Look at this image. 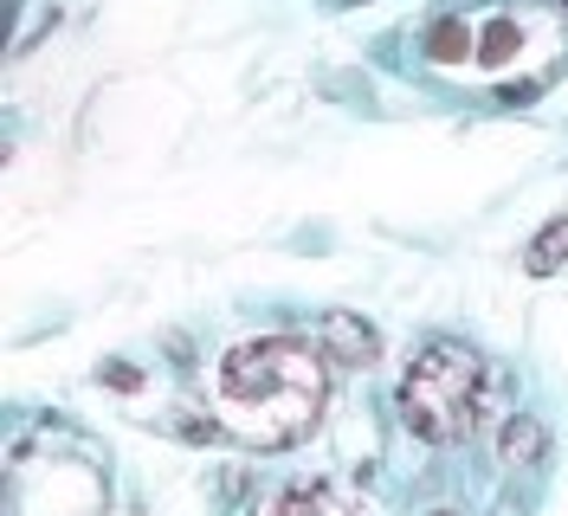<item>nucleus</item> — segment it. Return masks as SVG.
I'll return each mask as SVG.
<instances>
[{
    "instance_id": "nucleus-1",
    "label": "nucleus",
    "mask_w": 568,
    "mask_h": 516,
    "mask_svg": "<svg viewBox=\"0 0 568 516\" xmlns=\"http://www.w3.org/2000/svg\"><path fill=\"white\" fill-rule=\"evenodd\" d=\"M329 355H317L297 336H265V343L233 348L213 368V413L220 426L252 452L297 446L317 426L323 401H329Z\"/></svg>"
},
{
    "instance_id": "nucleus-2",
    "label": "nucleus",
    "mask_w": 568,
    "mask_h": 516,
    "mask_svg": "<svg viewBox=\"0 0 568 516\" xmlns=\"http://www.w3.org/2000/svg\"><path fill=\"white\" fill-rule=\"evenodd\" d=\"M485 413V362L459 343H426L414 348L407 375H400V419L407 433H420L433 446H453L478 426Z\"/></svg>"
},
{
    "instance_id": "nucleus-3",
    "label": "nucleus",
    "mask_w": 568,
    "mask_h": 516,
    "mask_svg": "<svg viewBox=\"0 0 568 516\" xmlns=\"http://www.w3.org/2000/svg\"><path fill=\"white\" fill-rule=\"evenodd\" d=\"M323 355H329V362H343V368H368V362H375V330H368V323H362V316H349V310H329V316H323Z\"/></svg>"
},
{
    "instance_id": "nucleus-4",
    "label": "nucleus",
    "mask_w": 568,
    "mask_h": 516,
    "mask_svg": "<svg viewBox=\"0 0 568 516\" xmlns=\"http://www.w3.org/2000/svg\"><path fill=\"white\" fill-rule=\"evenodd\" d=\"M258 516H355L329 484H291V490H272L265 504H258Z\"/></svg>"
},
{
    "instance_id": "nucleus-5",
    "label": "nucleus",
    "mask_w": 568,
    "mask_h": 516,
    "mask_svg": "<svg viewBox=\"0 0 568 516\" xmlns=\"http://www.w3.org/2000/svg\"><path fill=\"white\" fill-rule=\"evenodd\" d=\"M497 458H504V465H536V458H542V426H536L530 413H517V419L504 426V439H497Z\"/></svg>"
},
{
    "instance_id": "nucleus-6",
    "label": "nucleus",
    "mask_w": 568,
    "mask_h": 516,
    "mask_svg": "<svg viewBox=\"0 0 568 516\" xmlns=\"http://www.w3.org/2000/svg\"><path fill=\"white\" fill-rule=\"evenodd\" d=\"M562 259H568V213H562V220H549V226L536 233L530 252H524V265H530L536 277H549L556 265H562Z\"/></svg>"
},
{
    "instance_id": "nucleus-7",
    "label": "nucleus",
    "mask_w": 568,
    "mask_h": 516,
    "mask_svg": "<svg viewBox=\"0 0 568 516\" xmlns=\"http://www.w3.org/2000/svg\"><path fill=\"white\" fill-rule=\"evenodd\" d=\"M136 368H104V387H136Z\"/></svg>"
},
{
    "instance_id": "nucleus-8",
    "label": "nucleus",
    "mask_w": 568,
    "mask_h": 516,
    "mask_svg": "<svg viewBox=\"0 0 568 516\" xmlns=\"http://www.w3.org/2000/svg\"><path fill=\"white\" fill-rule=\"evenodd\" d=\"M433 516H459V510H433Z\"/></svg>"
}]
</instances>
